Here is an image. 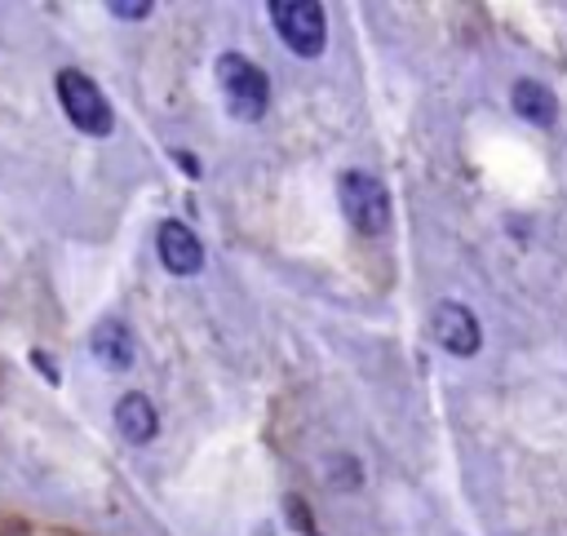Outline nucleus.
<instances>
[{
	"label": "nucleus",
	"mask_w": 567,
	"mask_h": 536,
	"mask_svg": "<svg viewBox=\"0 0 567 536\" xmlns=\"http://www.w3.org/2000/svg\"><path fill=\"white\" fill-rule=\"evenodd\" d=\"M217 84H221V97H226V111L235 120H261L266 111V71L239 53H221L217 58Z\"/></svg>",
	"instance_id": "f257e3e1"
},
{
	"label": "nucleus",
	"mask_w": 567,
	"mask_h": 536,
	"mask_svg": "<svg viewBox=\"0 0 567 536\" xmlns=\"http://www.w3.org/2000/svg\"><path fill=\"white\" fill-rule=\"evenodd\" d=\"M58 102H62V111H66V120L80 128V133H89V137H106L111 133V102L102 97V89L84 75V71H58Z\"/></svg>",
	"instance_id": "f03ea898"
},
{
	"label": "nucleus",
	"mask_w": 567,
	"mask_h": 536,
	"mask_svg": "<svg viewBox=\"0 0 567 536\" xmlns=\"http://www.w3.org/2000/svg\"><path fill=\"white\" fill-rule=\"evenodd\" d=\"M337 195H341V208H346V217H350L354 230L381 235L390 226V195H385V186L372 173H363V168L341 173L337 177Z\"/></svg>",
	"instance_id": "7ed1b4c3"
},
{
	"label": "nucleus",
	"mask_w": 567,
	"mask_h": 536,
	"mask_svg": "<svg viewBox=\"0 0 567 536\" xmlns=\"http://www.w3.org/2000/svg\"><path fill=\"white\" fill-rule=\"evenodd\" d=\"M270 18H275V31L288 40V49L297 58H319L323 53V35H328L323 4H315V0H270Z\"/></svg>",
	"instance_id": "20e7f679"
},
{
	"label": "nucleus",
	"mask_w": 567,
	"mask_h": 536,
	"mask_svg": "<svg viewBox=\"0 0 567 536\" xmlns=\"http://www.w3.org/2000/svg\"><path fill=\"white\" fill-rule=\"evenodd\" d=\"M430 332H434V341L447 350V354H474L478 350V341H483V332H478V319L461 306V301H443V306H434V315H430Z\"/></svg>",
	"instance_id": "39448f33"
},
{
	"label": "nucleus",
	"mask_w": 567,
	"mask_h": 536,
	"mask_svg": "<svg viewBox=\"0 0 567 536\" xmlns=\"http://www.w3.org/2000/svg\"><path fill=\"white\" fill-rule=\"evenodd\" d=\"M155 248H159V261L173 275H195L204 266V244L195 239V230L186 221H164L159 235H155Z\"/></svg>",
	"instance_id": "423d86ee"
},
{
	"label": "nucleus",
	"mask_w": 567,
	"mask_h": 536,
	"mask_svg": "<svg viewBox=\"0 0 567 536\" xmlns=\"http://www.w3.org/2000/svg\"><path fill=\"white\" fill-rule=\"evenodd\" d=\"M115 430L124 443H151L155 430H159V416H155V403L142 394V390H128L120 394L115 403Z\"/></svg>",
	"instance_id": "0eeeda50"
},
{
	"label": "nucleus",
	"mask_w": 567,
	"mask_h": 536,
	"mask_svg": "<svg viewBox=\"0 0 567 536\" xmlns=\"http://www.w3.org/2000/svg\"><path fill=\"white\" fill-rule=\"evenodd\" d=\"M89 346H93V359H97L102 368H111V372H128V368H133V359H137L133 332H128L120 319H106V323H97Z\"/></svg>",
	"instance_id": "6e6552de"
},
{
	"label": "nucleus",
	"mask_w": 567,
	"mask_h": 536,
	"mask_svg": "<svg viewBox=\"0 0 567 536\" xmlns=\"http://www.w3.org/2000/svg\"><path fill=\"white\" fill-rule=\"evenodd\" d=\"M509 102L527 124H554V115H558V102L540 80H518L509 89Z\"/></svg>",
	"instance_id": "1a4fd4ad"
},
{
	"label": "nucleus",
	"mask_w": 567,
	"mask_h": 536,
	"mask_svg": "<svg viewBox=\"0 0 567 536\" xmlns=\"http://www.w3.org/2000/svg\"><path fill=\"white\" fill-rule=\"evenodd\" d=\"M106 9L115 18H146L151 13V0H106Z\"/></svg>",
	"instance_id": "9d476101"
},
{
	"label": "nucleus",
	"mask_w": 567,
	"mask_h": 536,
	"mask_svg": "<svg viewBox=\"0 0 567 536\" xmlns=\"http://www.w3.org/2000/svg\"><path fill=\"white\" fill-rule=\"evenodd\" d=\"M284 509H288V523L297 532H310V514H306V501L301 496H284Z\"/></svg>",
	"instance_id": "9b49d317"
},
{
	"label": "nucleus",
	"mask_w": 567,
	"mask_h": 536,
	"mask_svg": "<svg viewBox=\"0 0 567 536\" xmlns=\"http://www.w3.org/2000/svg\"><path fill=\"white\" fill-rule=\"evenodd\" d=\"M31 363H35V368H40L49 381H58V368H53V359H49V354H40V350H35V354H31Z\"/></svg>",
	"instance_id": "f8f14e48"
}]
</instances>
